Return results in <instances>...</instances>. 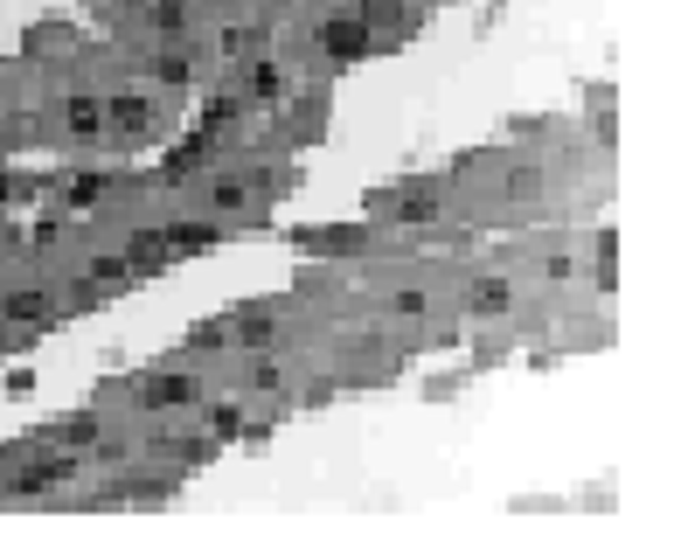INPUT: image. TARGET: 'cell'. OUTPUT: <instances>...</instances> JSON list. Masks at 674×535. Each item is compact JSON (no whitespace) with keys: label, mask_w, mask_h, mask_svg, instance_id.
<instances>
[{"label":"cell","mask_w":674,"mask_h":535,"mask_svg":"<svg viewBox=\"0 0 674 535\" xmlns=\"http://www.w3.org/2000/svg\"><path fill=\"white\" fill-rule=\"evenodd\" d=\"M320 42H327V56H341V63H348V56H362V49H369V21H362V14H334V21L320 28Z\"/></svg>","instance_id":"obj_1"},{"label":"cell","mask_w":674,"mask_h":535,"mask_svg":"<svg viewBox=\"0 0 674 535\" xmlns=\"http://www.w3.org/2000/svg\"><path fill=\"white\" fill-rule=\"evenodd\" d=\"M105 126L126 133V139H139L146 126H153V105H146V98H112V105H105Z\"/></svg>","instance_id":"obj_2"},{"label":"cell","mask_w":674,"mask_h":535,"mask_svg":"<svg viewBox=\"0 0 674 535\" xmlns=\"http://www.w3.org/2000/svg\"><path fill=\"white\" fill-rule=\"evenodd\" d=\"M188 397H195V383H188V376H153V383L139 390V403H146V410H174V403H188Z\"/></svg>","instance_id":"obj_3"},{"label":"cell","mask_w":674,"mask_h":535,"mask_svg":"<svg viewBox=\"0 0 674 535\" xmlns=\"http://www.w3.org/2000/svg\"><path fill=\"white\" fill-rule=\"evenodd\" d=\"M77 473V459H42V466H28L21 480H14V494H42V487H56V480H70Z\"/></svg>","instance_id":"obj_4"},{"label":"cell","mask_w":674,"mask_h":535,"mask_svg":"<svg viewBox=\"0 0 674 535\" xmlns=\"http://www.w3.org/2000/svg\"><path fill=\"white\" fill-rule=\"evenodd\" d=\"M63 119H70V133H77V139L105 133V105H98V98H70V112H63Z\"/></svg>","instance_id":"obj_5"},{"label":"cell","mask_w":674,"mask_h":535,"mask_svg":"<svg viewBox=\"0 0 674 535\" xmlns=\"http://www.w3.org/2000/svg\"><path fill=\"white\" fill-rule=\"evenodd\" d=\"M167 237H174L167 251H209V244H216V230H209V223H174Z\"/></svg>","instance_id":"obj_6"},{"label":"cell","mask_w":674,"mask_h":535,"mask_svg":"<svg viewBox=\"0 0 674 535\" xmlns=\"http://www.w3.org/2000/svg\"><path fill=\"white\" fill-rule=\"evenodd\" d=\"M202 160H209V133H202V139H188V146H174V153H167V181H174V174H188V167H202Z\"/></svg>","instance_id":"obj_7"},{"label":"cell","mask_w":674,"mask_h":535,"mask_svg":"<svg viewBox=\"0 0 674 535\" xmlns=\"http://www.w3.org/2000/svg\"><path fill=\"white\" fill-rule=\"evenodd\" d=\"M153 77H160V84H188V77H195V63H188V56H167V49H160Z\"/></svg>","instance_id":"obj_8"},{"label":"cell","mask_w":674,"mask_h":535,"mask_svg":"<svg viewBox=\"0 0 674 535\" xmlns=\"http://www.w3.org/2000/svg\"><path fill=\"white\" fill-rule=\"evenodd\" d=\"M153 28H160V35H181V28H188L181 0H153Z\"/></svg>","instance_id":"obj_9"},{"label":"cell","mask_w":674,"mask_h":535,"mask_svg":"<svg viewBox=\"0 0 674 535\" xmlns=\"http://www.w3.org/2000/svg\"><path fill=\"white\" fill-rule=\"evenodd\" d=\"M0 313H7V320H42V292H14Z\"/></svg>","instance_id":"obj_10"},{"label":"cell","mask_w":674,"mask_h":535,"mask_svg":"<svg viewBox=\"0 0 674 535\" xmlns=\"http://www.w3.org/2000/svg\"><path fill=\"white\" fill-rule=\"evenodd\" d=\"M237 341H244V348H271V320L265 313H251V320L237 327Z\"/></svg>","instance_id":"obj_11"},{"label":"cell","mask_w":674,"mask_h":535,"mask_svg":"<svg viewBox=\"0 0 674 535\" xmlns=\"http://www.w3.org/2000/svg\"><path fill=\"white\" fill-rule=\"evenodd\" d=\"M473 306H480V313H501V306H508V285H501V278H487V285L473 292Z\"/></svg>","instance_id":"obj_12"},{"label":"cell","mask_w":674,"mask_h":535,"mask_svg":"<svg viewBox=\"0 0 674 535\" xmlns=\"http://www.w3.org/2000/svg\"><path fill=\"white\" fill-rule=\"evenodd\" d=\"M126 258H98V265H91V278H98V285H126Z\"/></svg>","instance_id":"obj_13"},{"label":"cell","mask_w":674,"mask_h":535,"mask_svg":"<svg viewBox=\"0 0 674 535\" xmlns=\"http://www.w3.org/2000/svg\"><path fill=\"white\" fill-rule=\"evenodd\" d=\"M404 14V0H362V21L376 28V21H397Z\"/></svg>","instance_id":"obj_14"},{"label":"cell","mask_w":674,"mask_h":535,"mask_svg":"<svg viewBox=\"0 0 674 535\" xmlns=\"http://www.w3.org/2000/svg\"><path fill=\"white\" fill-rule=\"evenodd\" d=\"M251 91H258V98H278V91H285V77H278L271 63H258V77H251Z\"/></svg>","instance_id":"obj_15"},{"label":"cell","mask_w":674,"mask_h":535,"mask_svg":"<svg viewBox=\"0 0 674 535\" xmlns=\"http://www.w3.org/2000/svg\"><path fill=\"white\" fill-rule=\"evenodd\" d=\"M216 209H223V216L244 209V188H237V181H216Z\"/></svg>","instance_id":"obj_16"},{"label":"cell","mask_w":674,"mask_h":535,"mask_svg":"<svg viewBox=\"0 0 674 535\" xmlns=\"http://www.w3.org/2000/svg\"><path fill=\"white\" fill-rule=\"evenodd\" d=\"M209 431H216V438H237V431H244V417H237V410H216V417H209Z\"/></svg>","instance_id":"obj_17"},{"label":"cell","mask_w":674,"mask_h":535,"mask_svg":"<svg viewBox=\"0 0 674 535\" xmlns=\"http://www.w3.org/2000/svg\"><path fill=\"white\" fill-rule=\"evenodd\" d=\"M230 112H237V98H209V112H202V119H209V133H216V126H223Z\"/></svg>","instance_id":"obj_18"}]
</instances>
